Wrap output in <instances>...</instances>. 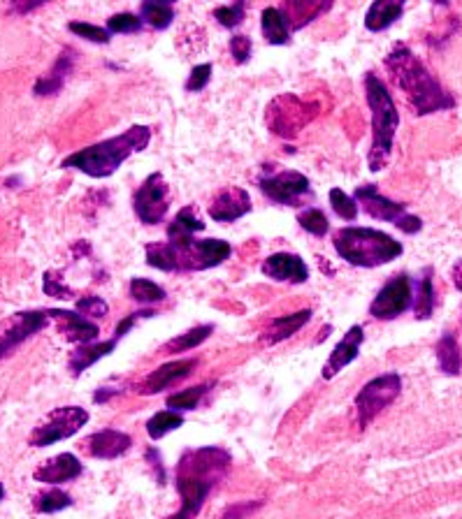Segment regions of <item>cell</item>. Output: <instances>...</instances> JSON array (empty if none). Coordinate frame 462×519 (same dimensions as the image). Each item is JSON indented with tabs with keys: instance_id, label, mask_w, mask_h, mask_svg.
I'll return each mask as SVG.
<instances>
[{
	"instance_id": "cell-1",
	"label": "cell",
	"mask_w": 462,
	"mask_h": 519,
	"mask_svg": "<svg viewBox=\"0 0 462 519\" xmlns=\"http://www.w3.org/2000/svg\"><path fill=\"white\" fill-rule=\"evenodd\" d=\"M386 67L418 117L451 110L456 105L451 93L441 89V84L432 77V72L418 61V56L407 45H395L390 49V54L386 56Z\"/></svg>"
},
{
	"instance_id": "cell-2",
	"label": "cell",
	"mask_w": 462,
	"mask_h": 519,
	"mask_svg": "<svg viewBox=\"0 0 462 519\" xmlns=\"http://www.w3.org/2000/svg\"><path fill=\"white\" fill-rule=\"evenodd\" d=\"M230 454L221 448L191 450L182 457L177 473V489L182 497V510L170 519H195L200 513L207 494L212 492L214 480L228 469Z\"/></svg>"
},
{
	"instance_id": "cell-3",
	"label": "cell",
	"mask_w": 462,
	"mask_h": 519,
	"mask_svg": "<svg viewBox=\"0 0 462 519\" xmlns=\"http://www.w3.org/2000/svg\"><path fill=\"white\" fill-rule=\"evenodd\" d=\"M147 262L161 271H202L228 260L233 246L223 239H167L147 243Z\"/></svg>"
},
{
	"instance_id": "cell-4",
	"label": "cell",
	"mask_w": 462,
	"mask_h": 519,
	"mask_svg": "<svg viewBox=\"0 0 462 519\" xmlns=\"http://www.w3.org/2000/svg\"><path fill=\"white\" fill-rule=\"evenodd\" d=\"M151 128L149 126H133L126 133L110 137L105 142H98L93 146L77 151V154L67 155L63 161V167L67 170H79L93 179L111 177L123 163L129 161L133 154H139L149 146Z\"/></svg>"
},
{
	"instance_id": "cell-5",
	"label": "cell",
	"mask_w": 462,
	"mask_h": 519,
	"mask_svg": "<svg viewBox=\"0 0 462 519\" xmlns=\"http://www.w3.org/2000/svg\"><path fill=\"white\" fill-rule=\"evenodd\" d=\"M365 95L372 110V149L368 155V165L372 172H381L390 161L393 142H395L400 111L390 98L386 84L374 72L365 75Z\"/></svg>"
},
{
	"instance_id": "cell-6",
	"label": "cell",
	"mask_w": 462,
	"mask_h": 519,
	"mask_svg": "<svg viewBox=\"0 0 462 519\" xmlns=\"http://www.w3.org/2000/svg\"><path fill=\"white\" fill-rule=\"evenodd\" d=\"M334 251L353 267H381L402 255V243L372 227H342L333 239Z\"/></svg>"
},
{
	"instance_id": "cell-7",
	"label": "cell",
	"mask_w": 462,
	"mask_h": 519,
	"mask_svg": "<svg viewBox=\"0 0 462 519\" xmlns=\"http://www.w3.org/2000/svg\"><path fill=\"white\" fill-rule=\"evenodd\" d=\"M318 105L305 102L298 95L284 93L274 98L268 107V128L277 137H296L302 133L307 123L316 117Z\"/></svg>"
},
{
	"instance_id": "cell-8",
	"label": "cell",
	"mask_w": 462,
	"mask_h": 519,
	"mask_svg": "<svg viewBox=\"0 0 462 519\" xmlns=\"http://www.w3.org/2000/svg\"><path fill=\"white\" fill-rule=\"evenodd\" d=\"M356 199L362 205V209L372 216V218H377V221L393 223V225L400 227L404 234H416V233H421V227H423V221H421V218L409 214L407 207L400 205V202H393V199H388L386 195H381L374 183L358 186Z\"/></svg>"
},
{
	"instance_id": "cell-9",
	"label": "cell",
	"mask_w": 462,
	"mask_h": 519,
	"mask_svg": "<svg viewBox=\"0 0 462 519\" xmlns=\"http://www.w3.org/2000/svg\"><path fill=\"white\" fill-rule=\"evenodd\" d=\"M89 422V413L79 406H63V409H54L47 413L42 422L31 434V445L33 448H47L54 443L63 441V438L75 436L84 425Z\"/></svg>"
},
{
	"instance_id": "cell-10",
	"label": "cell",
	"mask_w": 462,
	"mask_h": 519,
	"mask_svg": "<svg viewBox=\"0 0 462 519\" xmlns=\"http://www.w3.org/2000/svg\"><path fill=\"white\" fill-rule=\"evenodd\" d=\"M400 390L402 378L397 374H384V376L372 378L356 397L358 425L368 427L381 410L388 409L390 403L395 401Z\"/></svg>"
},
{
	"instance_id": "cell-11",
	"label": "cell",
	"mask_w": 462,
	"mask_h": 519,
	"mask_svg": "<svg viewBox=\"0 0 462 519\" xmlns=\"http://www.w3.org/2000/svg\"><path fill=\"white\" fill-rule=\"evenodd\" d=\"M167 195H170V189H167L161 172L149 174L133 198V209L139 221L145 223V225H156V223H161L163 218H165L167 209H170Z\"/></svg>"
},
{
	"instance_id": "cell-12",
	"label": "cell",
	"mask_w": 462,
	"mask_h": 519,
	"mask_svg": "<svg viewBox=\"0 0 462 519\" xmlns=\"http://www.w3.org/2000/svg\"><path fill=\"white\" fill-rule=\"evenodd\" d=\"M49 315L47 311H22L0 322V359L7 357L12 350H17L23 341L38 334L47 327Z\"/></svg>"
},
{
	"instance_id": "cell-13",
	"label": "cell",
	"mask_w": 462,
	"mask_h": 519,
	"mask_svg": "<svg viewBox=\"0 0 462 519\" xmlns=\"http://www.w3.org/2000/svg\"><path fill=\"white\" fill-rule=\"evenodd\" d=\"M409 304H412V281H409L407 274H400L381 287V293L369 304V313L377 321H393V318L404 313Z\"/></svg>"
},
{
	"instance_id": "cell-14",
	"label": "cell",
	"mask_w": 462,
	"mask_h": 519,
	"mask_svg": "<svg viewBox=\"0 0 462 519\" xmlns=\"http://www.w3.org/2000/svg\"><path fill=\"white\" fill-rule=\"evenodd\" d=\"M261 190L279 205H293L309 193V179L296 170H284L270 177H261Z\"/></svg>"
},
{
	"instance_id": "cell-15",
	"label": "cell",
	"mask_w": 462,
	"mask_h": 519,
	"mask_svg": "<svg viewBox=\"0 0 462 519\" xmlns=\"http://www.w3.org/2000/svg\"><path fill=\"white\" fill-rule=\"evenodd\" d=\"M251 211V195L240 186H228L214 195L209 205V216L217 223H233L240 221L242 216Z\"/></svg>"
},
{
	"instance_id": "cell-16",
	"label": "cell",
	"mask_w": 462,
	"mask_h": 519,
	"mask_svg": "<svg viewBox=\"0 0 462 519\" xmlns=\"http://www.w3.org/2000/svg\"><path fill=\"white\" fill-rule=\"evenodd\" d=\"M362 341H365V330L360 325H353L351 330L346 331L344 339L334 346L333 353H330V359L324 366V378H334L344 366L351 365L353 359L358 357V353H360Z\"/></svg>"
},
{
	"instance_id": "cell-17",
	"label": "cell",
	"mask_w": 462,
	"mask_h": 519,
	"mask_svg": "<svg viewBox=\"0 0 462 519\" xmlns=\"http://www.w3.org/2000/svg\"><path fill=\"white\" fill-rule=\"evenodd\" d=\"M262 274L274 281L289 283H305L309 278L305 260L293 253H274L262 262Z\"/></svg>"
},
{
	"instance_id": "cell-18",
	"label": "cell",
	"mask_w": 462,
	"mask_h": 519,
	"mask_svg": "<svg viewBox=\"0 0 462 519\" xmlns=\"http://www.w3.org/2000/svg\"><path fill=\"white\" fill-rule=\"evenodd\" d=\"M79 475H82V462L75 454L63 453L38 466L33 478L38 482H47V485H61V482L75 480Z\"/></svg>"
},
{
	"instance_id": "cell-19",
	"label": "cell",
	"mask_w": 462,
	"mask_h": 519,
	"mask_svg": "<svg viewBox=\"0 0 462 519\" xmlns=\"http://www.w3.org/2000/svg\"><path fill=\"white\" fill-rule=\"evenodd\" d=\"M49 318H54L58 325H61V331L66 334V339L70 343H91L98 339V325H93L91 321H86L84 315L73 313V311H58V309H49L47 311Z\"/></svg>"
},
{
	"instance_id": "cell-20",
	"label": "cell",
	"mask_w": 462,
	"mask_h": 519,
	"mask_svg": "<svg viewBox=\"0 0 462 519\" xmlns=\"http://www.w3.org/2000/svg\"><path fill=\"white\" fill-rule=\"evenodd\" d=\"M195 369V359H177V362H167V365L158 366L151 376H147L145 385H142V390L139 392L142 394H156L161 392V390H165V387H170L173 383L182 381V378H186L191 374V371Z\"/></svg>"
},
{
	"instance_id": "cell-21",
	"label": "cell",
	"mask_w": 462,
	"mask_h": 519,
	"mask_svg": "<svg viewBox=\"0 0 462 519\" xmlns=\"http://www.w3.org/2000/svg\"><path fill=\"white\" fill-rule=\"evenodd\" d=\"M130 436L129 434H123V431L117 429H102L98 434L86 441L89 445V453L98 459H117L121 457L123 453H129L130 448Z\"/></svg>"
},
{
	"instance_id": "cell-22",
	"label": "cell",
	"mask_w": 462,
	"mask_h": 519,
	"mask_svg": "<svg viewBox=\"0 0 462 519\" xmlns=\"http://www.w3.org/2000/svg\"><path fill=\"white\" fill-rule=\"evenodd\" d=\"M75 66V51L66 49L61 56H58V61L54 63L49 72H47L45 77H40L33 86V93L38 98H47V95H56L58 91L63 89V84H66L67 75L73 72Z\"/></svg>"
},
{
	"instance_id": "cell-23",
	"label": "cell",
	"mask_w": 462,
	"mask_h": 519,
	"mask_svg": "<svg viewBox=\"0 0 462 519\" xmlns=\"http://www.w3.org/2000/svg\"><path fill=\"white\" fill-rule=\"evenodd\" d=\"M309 318H312V311L309 309L298 311V313L293 315H279V318H274L268 325V330L262 334V341L270 343V346L279 341H286V339L293 337L296 331H300L302 327L309 322Z\"/></svg>"
},
{
	"instance_id": "cell-24",
	"label": "cell",
	"mask_w": 462,
	"mask_h": 519,
	"mask_svg": "<svg viewBox=\"0 0 462 519\" xmlns=\"http://www.w3.org/2000/svg\"><path fill=\"white\" fill-rule=\"evenodd\" d=\"M402 12H404V5H402V3L377 0V3L369 5L368 14H365V28L372 31V33H381V31L390 28L402 17Z\"/></svg>"
},
{
	"instance_id": "cell-25",
	"label": "cell",
	"mask_w": 462,
	"mask_h": 519,
	"mask_svg": "<svg viewBox=\"0 0 462 519\" xmlns=\"http://www.w3.org/2000/svg\"><path fill=\"white\" fill-rule=\"evenodd\" d=\"M261 26L268 45H289L290 42V26L279 7H265L262 10Z\"/></svg>"
},
{
	"instance_id": "cell-26",
	"label": "cell",
	"mask_w": 462,
	"mask_h": 519,
	"mask_svg": "<svg viewBox=\"0 0 462 519\" xmlns=\"http://www.w3.org/2000/svg\"><path fill=\"white\" fill-rule=\"evenodd\" d=\"M117 348V339H111V341H102V343H93V346H84V348L75 350L73 355H70V371H73L75 376H79L82 371H86L89 366H93L98 359L107 357V355L111 353V350Z\"/></svg>"
},
{
	"instance_id": "cell-27",
	"label": "cell",
	"mask_w": 462,
	"mask_h": 519,
	"mask_svg": "<svg viewBox=\"0 0 462 519\" xmlns=\"http://www.w3.org/2000/svg\"><path fill=\"white\" fill-rule=\"evenodd\" d=\"M279 10H281V14L286 17L290 28H302L305 23L314 22L318 14H324L325 10H330V3H305V0H300V3H286V5L279 7Z\"/></svg>"
},
{
	"instance_id": "cell-28",
	"label": "cell",
	"mask_w": 462,
	"mask_h": 519,
	"mask_svg": "<svg viewBox=\"0 0 462 519\" xmlns=\"http://www.w3.org/2000/svg\"><path fill=\"white\" fill-rule=\"evenodd\" d=\"M437 359H440V366L444 374H449V376H458V374H460V343H458V339L453 337L451 331H446L441 341L437 343Z\"/></svg>"
},
{
	"instance_id": "cell-29",
	"label": "cell",
	"mask_w": 462,
	"mask_h": 519,
	"mask_svg": "<svg viewBox=\"0 0 462 519\" xmlns=\"http://www.w3.org/2000/svg\"><path fill=\"white\" fill-rule=\"evenodd\" d=\"M202 230H205V223L195 216L193 207H184L167 227V239H189L195 237V233H202Z\"/></svg>"
},
{
	"instance_id": "cell-30",
	"label": "cell",
	"mask_w": 462,
	"mask_h": 519,
	"mask_svg": "<svg viewBox=\"0 0 462 519\" xmlns=\"http://www.w3.org/2000/svg\"><path fill=\"white\" fill-rule=\"evenodd\" d=\"M139 12H142V19L156 31H165L174 22L173 3H142Z\"/></svg>"
},
{
	"instance_id": "cell-31",
	"label": "cell",
	"mask_w": 462,
	"mask_h": 519,
	"mask_svg": "<svg viewBox=\"0 0 462 519\" xmlns=\"http://www.w3.org/2000/svg\"><path fill=\"white\" fill-rule=\"evenodd\" d=\"M182 425H184V418H182V415L174 413V410H161V413H156L149 422H147V434H149V438L158 441V438L167 436L170 431L179 429Z\"/></svg>"
},
{
	"instance_id": "cell-32",
	"label": "cell",
	"mask_w": 462,
	"mask_h": 519,
	"mask_svg": "<svg viewBox=\"0 0 462 519\" xmlns=\"http://www.w3.org/2000/svg\"><path fill=\"white\" fill-rule=\"evenodd\" d=\"M416 318L418 321H428L432 311H435V287H432V269H425L423 278H421V286H418V297H416Z\"/></svg>"
},
{
	"instance_id": "cell-33",
	"label": "cell",
	"mask_w": 462,
	"mask_h": 519,
	"mask_svg": "<svg viewBox=\"0 0 462 519\" xmlns=\"http://www.w3.org/2000/svg\"><path fill=\"white\" fill-rule=\"evenodd\" d=\"M130 297L139 304H154L165 299V290L149 278H133L130 281Z\"/></svg>"
},
{
	"instance_id": "cell-34",
	"label": "cell",
	"mask_w": 462,
	"mask_h": 519,
	"mask_svg": "<svg viewBox=\"0 0 462 519\" xmlns=\"http://www.w3.org/2000/svg\"><path fill=\"white\" fill-rule=\"evenodd\" d=\"M212 334V325H200L195 327V330L186 331L182 337L173 339V341H167L165 350L167 353H182V350H193L195 346H200L202 341H207Z\"/></svg>"
},
{
	"instance_id": "cell-35",
	"label": "cell",
	"mask_w": 462,
	"mask_h": 519,
	"mask_svg": "<svg viewBox=\"0 0 462 519\" xmlns=\"http://www.w3.org/2000/svg\"><path fill=\"white\" fill-rule=\"evenodd\" d=\"M207 392V385H198V387H189L184 392H177L173 397H167V409H173L174 413L177 410H193L198 403H200L202 394Z\"/></svg>"
},
{
	"instance_id": "cell-36",
	"label": "cell",
	"mask_w": 462,
	"mask_h": 519,
	"mask_svg": "<svg viewBox=\"0 0 462 519\" xmlns=\"http://www.w3.org/2000/svg\"><path fill=\"white\" fill-rule=\"evenodd\" d=\"M298 223L302 225V230H307L309 234H314V237H324L325 233H328V216L324 214L321 209H307L302 211L300 216H298Z\"/></svg>"
},
{
	"instance_id": "cell-37",
	"label": "cell",
	"mask_w": 462,
	"mask_h": 519,
	"mask_svg": "<svg viewBox=\"0 0 462 519\" xmlns=\"http://www.w3.org/2000/svg\"><path fill=\"white\" fill-rule=\"evenodd\" d=\"M330 205H333L334 214L344 218V221H356L358 218V205L351 195H346L342 189L330 190Z\"/></svg>"
},
{
	"instance_id": "cell-38",
	"label": "cell",
	"mask_w": 462,
	"mask_h": 519,
	"mask_svg": "<svg viewBox=\"0 0 462 519\" xmlns=\"http://www.w3.org/2000/svg\"><path fill=\"white\" fill-rule=\"evenodd\" d=\"M73 503V498L67 497L66 492H61V489H49V492L40 494L38 498H35V508L40 510V513H58V510L67 508Z\"/></svg>"
},
{
	"instance_id": "cell-39",
	"label": "cell",
	"mask_w": 462,
	"mask_h": 519,
	"mask_svg": "<svg viewBox=\"0 0 462 519\" xmlns=\"http://www.w3.org/2000/svg\"><path fill=\"white\" fill-rule=\"evenodd\" d=\"M142 28V19L130 14V12H121V14H114V17L107 19V33H138Z\"/></svg>"
},
{
	"instance_id": "cell-40",
	"label": "cell",
	"mask_w": 462,
	"mask_h": 519,
	"mask_svg": "<svg viewBox=\"0 0 462 519\" xmlns=\"http://www.w3.org/2000/svg\"><path fill=\"white\" fill-rule=\"evenodd\" d=\"M70 33L79 35V38L89 40V42H95V45H110V33L105 28L93 26V23H84V22H73L70 23Z\"/></svg>"
},
{
	"instance_id": "cell-41",
	"label": "cell",
	"mask_w": 462,
	"mask_h": 519,
	"mask_svg": "<svg viewBox=\"0 0 462 519\" xmlns=\"http://www.w3.org/2000/svg\"><path fill=\"white\" fill-rule=\"evenodd\" d=\"M214 19L223 28H235L244 22V3H235V5H223L214 10Z\"/></svg>"
},
{
	"instance_id": "cell-42",
	"label": "cell",
	"mask_w": 462,
	"mask_h": 519,
	"mask_svg": "<svg viewBox=\"0 0 462 519\" xmlns=\"http://www.w3.org/2000/svg\"><path fill=\"white\" fill-rule=\"evenodd\" d=\"M212 79V66L209 63H202V66H195L189 75V82H186V91L189 93H198L209 84Z\"/></svg>"
},
{
	"instance_id": "cell-43",
	"label": "cell",
	"mask_w": 462,
	"mask_h": 519,
	"mask_svg": "<svg viewBox=\"0 0 462 519\" xmlns=\"http://www.w3.org/2000/svg\"><path fill=\"white\" fill-rule=\"evenodd\" d=\"M77 311L84 315H91V318H105L107 311H110V306L102 302V297H95V295H91V297L79 299Z\"/></svg>"
},
{
	"instance_id": "cell-44",
	"label": "cell",
	"mask_w": 462,
	"mask_h": 519,
	"mask_svg": "<svg viewBox=\"0 0 462 519\" xmlns=\"http://www.w3.org/2000/svg\"><path fill=\"white\" fill-rule=\"evenodd\" d=\"M230 54H233L235 63L244 66L251 58V40L246 38V35H235V38H230Z\"/></svg>"
},
{
	"instance_id": "cell-45",
	"label": "cell",
	"mask_w": 462,
	"mask_h": 519,
	"mask_svg": "<svg viewBox=\"0 0 462 519\" xmlns=\"http://www.w3.org/2000/svg\"><path fill=\"white\" fill-rule=\"evenodd\" d=\"M45 293L49 295V297H56V299L73 297V290H70V287H66V286H61V283H58V278H54V271L45 274Z\"/></svg>"
},
{
	"instance_id": "cell-46",
	"label": "cell",
	"mask_w": 462,
	"mask_h": 519,
	"mask_svg": "<svg viewBox=\"0 0 462 519\" xmlns=\"http://www.w3.org/2000/svg\"><path fill=\"white\" fill-rule=\"evenodd\" d=\"M145 313H149V311H145ZM145 313H133V315H129V318H126V321L123 322H119V327H117V334H114V339H121V337H126V331L130 330V327L135 325V321H138L139 315H145Z\"/></svg>"
},
{
	"instance_id": "cell-47",
	"label": "cell",
	"mask_w": 462,
	"mask_h": 519,
	"mask_svg": "<svg viewBox=\"0 0 462 519\" xmlns=\"http://www.w3.org/2000/svg\"><path fill=\"white\" fill-rule=\"evenodd\" d=\"M147 459H149L151 466H154V469L158 471V482H161V485H163V480H165V471H163V464H161V454H158L156 450L151 448L149 453H147Z\"/></svg>"
},
{
	"instance_id": "cell-48",
	"label": "cell",
	"mask_w": 462,
	"mask_h": 519,
	"mask_svg": "<svg viewBox=\"0 0 462 519\" xmlns=\"http://www.w3.org/2000/svg\"><path fill=\"white\" fill-rule=\"evenodd\" d=\"M258 506H261V503H253V506H251V503H249V506H237V508L228 510L223 519H244V515L251 513L253 508H258Z\"/></svg>"
},
{
	"instance_id": "cell-49",
	"label": "cell",
	"mask_w": 462,
	"mask_h": 519,
	"mask_svg": "<svg viewBox=\"0 0 462 519\" xmlns=\"http://www.w3.org/2000/svg\"><path fill=\"white\" fill-rule=\"evenodd\" d=\"M453 283H456L458 290H462V260L453 267Z\"/></svg>"
},
{
	"instance_id": "cell-50",
	"label": "cell",
	"mask_w": 462,
	"mask_h": 519,
	"mask_svg": "<svg viewBox=\"0 0 462 519\" xmlns=\"http://www.w3.org/2000/svg\"><path fill=\"white\" fill-rule=\"evenodd\" d=\"M3 497H5V489H3V485H0V501H3Z\"/></svg>"
}]
</instances>
